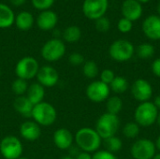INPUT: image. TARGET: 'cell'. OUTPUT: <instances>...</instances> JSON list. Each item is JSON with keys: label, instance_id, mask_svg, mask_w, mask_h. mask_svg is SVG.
<instances>
[{"label": "cell", "instance_id": "obj_35", "mask_svg": "<svg viewBox=\"0 0 160 159\" xmlns=\"http://www.w3.org/2000/svg\"><path fill=\"white\" fill-rule=\"evenodd\" d=\"M68 62L72 66H81V65H83L85 61H84L83 55L81 54L80 52H72L68 56Z\"/></svg>", "mask_w": 160, "mask_h": 159}, {"label": "cell", "instance_id": "obj_23", "mask_svg": "<svg viewBox=\"0 0 160 159\" xmlns=\"http://www.w3.org/2000/svg\"><path fill=\"white\" fill-rule=\"evenodd\" d=\"M62 37L64 41L68 43H75L81 39L82 30L77 25H69L63 31Z\"/></svg>", "mask_w": 160, "mask_h": 159}, {"label": "cell", "instance_id": "obj_41", "mask_svg": "<svg viewBox=\"0 0 160 159\" xmlns=\"http://www.w3.org/2000/svg\"><path fill=\"white\" fill-rule=\"evenodd\" d=\"M155 145H156L157 150H158L160 152V135L158 137V139H157V141H156V142H155Z\"/></svg>", "mask_w": 160, "mask_h": 159}, {"label": "cell", "instance_id": "obj_4", "mask_svg": "<svg viewBox=\"0 0 160 159\" xmlns=\"http://www.w3.org/2000/svg\"><path fill=\"white\" fill-rule=\"evenodd\" d=\"M120 127V120L117 115L103 113L96 123V131L102 140L115 136Z\"/></svg>", "mask_w": 160, "mask_h": 159}, {"label": "cell", "instance_id": "obj_33", "mask_svg": "<svg viewBox=\"0 0 160 159\" xmlns=\"http://www.w3.org/2000/svg\"><path fill=\"white\" fill-rule=\"evenodd\" d=\"M99 77H100V80H99V81H101L102 82H104V83L110 85V84L112 83V82L114 80L115 74H114V72H113L112 69L107 68V69H104V70L101 71Z\"/></svg>", "mask_w": 160, "mask_h": 159}, {"label": "cell", "instance_id": "obj_27", "mask_svg": "<svg viewBox=\"0 0 160 159\" xmlns=\"http://www.w3.org/2000/svg\"><path fill=\"white\" fill-rule=\"evenodd\" d=\"M104 146H105L106 151L114 154V153L119 152L122 149L123 142L118 137L112 136V137H110V138L104 140Z\"/></svg>", "mask_w": 160, "mask_h": 159}, {"label": "cell", "instance_id": "obj_6", "mask_svg": "<svg viewBox=\"0 0 160 159\" xmlns=\"http://www.w3.org/2000/svg\"><path fill=\"white\" fill-rule=\"evenodd\" d=\"M39 70L38 60L32 56H24L20 59L15 66V74L17 78L25 81L32 80L37 77Z\"/></svg>", "mask_w": 160, "mask_h": 159}, {"label": "cell", "instance_id": "obj_3", "mask_svg": "<svg viewBox=\"0 0 160 159\" xmlns=\"http://www.w3.org/2000/svg\"><path fill=\"white\" fill-rule=\"evenodd\" d=\"M158 110L153 102L146 101L141 103L135 110L134 119L140 127H151L157 122Z\"/></svg>", "mask_w": 160, "mask_h": 159}, {"label": "cell", "instance_id": "obj_12", "mask_svg": "<svg viewBox=\"0 0 160 159\" xmlns=\"http://www.w3.org/2000/svg\"><path fill=\"white\" fill-rule=\"evenodd\" d=\"M133 97L141 103L149 101L153 96V87L151 83L144 79L136 80L131 86Z\"/></svg>", "mask_w": 160, "mask_h": 159}, {"label": "cell", "instance_id": "obj_14", "mask_svg": "<svg viewBox=\"0 0 160 159\" xmlns=\"http://www.w3.org/2000/svg\"><path fill=\"white\" fill-rule=\"evenodd\" d=\"M38 27L42 31H51L53 30L58 22L57 14L51 9L40 11L36 19Z\"/></svg>", "mask_w": 160, "mask_h": 159}, {"label": "cell", "instance_id": "obj_34", "mask_svg": "<svg viewBox=\"0 0 160 159\" xmlns=\"http://www.w3.org/2000/svg\"><path fill=\"white\" fill-rule=\"evenodd\" d=\"M132 22L126 19V18H122L119 20L118 22V24H117V27H118V30L121 32V33H128L131 31L132 29Z\"/></svg>", "mask_w": 160, "mask_h": 159}, {"label": "cell", "instance_id": "obj_32", "mask_svg": "<svg viewBox=\"0 0 160 159\" xmlns=\"http://www.w3.org/2000/svg\"><path fill=\"white\" fill-rule=\"evenodd\" d=\"M95 25H96V28H97L98 31H99V32H107L110 29L111 22H110L108 18L103 16V17L96 20Z\"/></svg>", "mask_w": 160, "mask_h": 159}, {"label": "cell", "instance_id": "obj_2", "mask_svg": "<svg viewBox=\"0 0 160 159\" xmlns=\"http://www.w3.org/2000/svg\"><path fill=\"white\" fill-rule=\"evenodd\" d=\"M31 117L38 125L50 127L53 125L57 118L55 108L49 102L42 101L33 107Z\"/></svg>", "mask_w": 160, "mask_h": 159}, {"label": "cell", "instance_id": "obj_40", "mask_svg": "<svg viewBox=\"0 0 160 159\" xmlns=\"http://www.w3.org/2000/svg\"><path fill=\"white\" fill-rule=\"evenodd\" d=\"M154 104H155V106L158 108V110L160 111V95H158V96H157V97H156L155 101H154Z\"/></svg>", "mask_w": 160, "mask_h": 159}, {"label": "cell", "instance_id": "obj_25", "mask_svg": "<svg viewBox=\"0 0 160 159\" xmlns=\"http://www.w3.org/2000/svg\"><path fill=\"white\" fill-rule=\"evenodd\" d=\"M110 89L115 94H123L128 89V82L121 76H115L114 80L109 85Z\"/></svg>", "mask_w": 160, "mask_h": 159}, {"label": "cell", "instance_id": "obj_31", "mask_svg": "<svg viewBox=\"0 0 160 159\" xmlns=\"http://www.w3.org/2000/svg\"><path fill=\"white\" fill-rule=\"evenodd\" d=\"M54 1L55 0H31V3L36 9L44 11L50 9L53 6Z\"/></svg>", "mask_w": 160, "mask_h": 159}, {"label": "cell", "instance_id": "obj_15", "mask_svg": "<svg viewBox=\"0 0 160 159\" xmlns=\"http://www.w3.org/2000/svg\"><path fill=\"white\" fill-rule=\"evenodd\" d=\"M142 31L144 35L152 40L160 39V17L150 15L142 22Z\"/></svg>", "mask_w": 160, "mask_h": 159}, {"label": "cell", "instance_id": "obj_37", "mask_svg": "<svg viewBox=\"0 0 160 159\" xmlns=\"http://www.w3.org/2000/svg\"><path fill=\"white\" fill-rule=\"evenodd\" d=\"M152 71L157 77L160 78V58L156 59L153 62V64H152Z\"/></svg>", "mask_w": 160, "mask_h": 159}, {"label": "cell", "instance_id": "obj_43", "mask_svg": "<svg viewBox=\"0 0 160 159\" xmlns=\"http://www.w3.org/2000/svg\"><path fill=\"white\" fill-rule=\"evenodd\" d=\"M157 123H158V127H160V112L158 113V119H157Z\"/></svg>", "mask_w": 160, "mask_h": 159}, {"label": "cell", "instance_id": "obj_26", "mask_svg": "<svg viewBox=\"0 0 160 159\" xmlns=\"http://www.w3.org/2000/svg\"><path fill=\"white\" fill-rule=\"evenodd\" d=\"M82 73L87 79H95L98 77L99 70L97 63L93 60L85 61L82 65Z\"/></svg>", "mask_w": 160, "mask_h": 159}, {"label": "cell", "instance_id": "obj_7", "mask_svg": "<svg viewBox=\"0 0 160 159\" xmlns=\"http://www.w3.org/2000/svg\"><path fill=\"white\" fill-rule=\"evenodd\" d=\"M135 49L131 42L126 39H118L112 43L109 49V54L112 59L117 62L128 61L134 54Z\"/></svg>", "mask_w": 160, "mask_h": 159}, {"label": "cell", "instance_id": "obj_36", "mask_svg": "<svg viewBox=\"0 0 160 159\" xmlns=\"http://www.w3.org/2000/svg\"><path fill=\"white\" fill-rule=\"evenodd\" d=\"M92 159H117L114 154L110 153L106 150H98L94 153Z\"/></svg>", "mask_w": 160, "mask_h": 159}, {"label": "cell", "instance_id": "obj_28", "mask_svg": "<svg viewBox=\"0 0 160 159\" xmlns=\"http://www.w3.org/2000/svg\"><path fill=\"white\" fill-rule=\"evenodd\" d=\"M28 86H29V84H28L27 81L17 78L11 83V91L17 97L25 96L27 89H28Z\"/></svg>", "mask_w": 160, "mask_h": 159}, {"label": "cell", "instance_id": "obj_21", "mask_svg": "<svg viewBox=\"0 0 160 159\" xmlns=\"http://www.w3.org/2000/svg\"><path fill=\"white\" fill-rule=\"evenodd\" d=\"M14 110L21 115L24 117H31L32 110L34 105L28 100L25 96L17 97L13 102Z\"/></svg>", "mask_w": 160, "mask_h": 159}, {"label": "cell", "instance_id": "obj_46", "mask_svg": "<svg viewBox=\"0 0 160 159\" xmlns=\"http://www.w3.org/2000/svg\"><path fill=\"white\" fill-rule=\"evenodd\" d=\"M158 12L160 14V1L159 3H158Z\"/></svg>", "mask_w": 160, "mask_h": 159}, {"label": "cell", "instance_id": "obj_29", "mask_svg": "<svg viewBox=\"0 0 160 159\" xmlns=\"http://www.w3.org/2000/svg\"><path fill=\"white\" fill-rule=\"evenodd\" d=\"M137 55L142 59H148L151 58L155 53V48L150 43H142L139 45L136 50Z\"/></svg>", "mask_w": 160, "mask_h": 159}, {"label": "cell", "instance_id": "obj_44", "mask_svg": "<svg viewBox=\"0 0 160 159\" xmlns=\"http://www.w3.org/2000/svg\"><path fill=\"white\" fill-rule=\"evenodd\" d=\"M153 159H160V153L159 154H156V156L153 157Z\"/></svg>", "mask_w": 160, "mask_h": 159}, {"label": "cell", "instance_id": "obj_13", "mask_svg": "<svg viewBox=\"0 0 160 159\" xmlns=\"http://www.w3.org/2000/svg\"><path fill=\"white\" fill-rule=\"evenodd\" d=\"M38 82L45 88H51L55 86L59 82V73L52 66L46 65L39 67L38 75L36 77Z\"/></svg>", "mask_w": 160, "mask_h": 159}, {"label": "cell", "instance_id": "obj_45", "mask_svg": "<svg viewBox=\"0 0 160 159\" xmlns=\"http://www.w3.org/2000/svg\"><path fill=\"white\" fill-rule=\"evenodd\" d=\"M139 3H147V2H149L150 0H137Z\"/></svg>", "mask_w": 160, "mask_h": 159}, {"label": "cell", "instance_id": "obj_9", "mask_svg": "<svg viewBox=\"0 0 160 159\" xmlns=\"http://www.w3.org/2000/svg\"><path fill=\"white\" fill-rule=\"evenodd\" d=\"M156 152L155 142L149 139H140L131 146V156L134 159H153Z\"/></svg>", "mask_w": 160, "mask_h": 159}, {"label": "cell", "instance_id": "obj_38", "mask_svg": "<svg viewBox=\"0 0 160 159\" xmlns=\"http://www.w3.org/2000/svg\"><path fill=\"white\" fill-rule=\"evenodd\" d=\"M75 159H92V156L91 154L89 153H86V152H81L79 153L75 157Z\"/></svg>", "mask_w": 160, "mask_h": 159}, {"label": "cell", "instance_id": "obj_39", "mask_svg": "<svg viewBox=\"0 0 160 159\" xmlns=\"http://www.w3.org/2000/svg\"><path fill=\"white\" fill-rule=\"evenodd\" d=\"M9 1L11 5H13L14 7H21L26 2V0H9Z\"/></svg>", "mask_w": 160, "mask_h": 159}, {"label": "cell", "instance_id": "obj_10", "mask_svg": "<svg viewBox=\"0 0 160 159\" xmlns=\"http://www.w3.org/2000/svg\"><path fill=\"white\" fill-rule=\"evenodd\" d=\"M110 86L101 81H94L86 87V97L89 100L95 103L106 101L110 97Z\"/></svg>", "mask_w": 160, "mask_h": 159}, {"label": "cell", "instance_id": "obj_17", "mask_svg": "<svg viewBox=\"0 0 160 159\" xmlns=\"http://www.w3.org/2000/svg\"><path fill=\"white\" fill-rule=\"evenodd\" d=\"M52 139L54 145L60 150H68L74 142V136L68 129L65 127L55 130Z\"/></svg>", "mask_w": 160, "mask_h": 159}, {"label": "cell", "instance_id": "obj_30", "mask_svg": "<svg viewBox=\"0 0 160 159\" xmlns=\"http://www.w3.org/2000/svg\"><path fill=\"white\" fill-rule=\"evenodd\" d=\"M123 133L128 139H135L140 134V126L136 122H129L125 125Z\"/></svg>", "mask_w": 160, "mask_h": 159}, {"label": "cell", "instance_id": "obj_22", "mask_svg": "<svg viewBox=\"0 0 160 159\" xmlns=\"http://www.w3.org/2000/svg\"><path fill=\"white\" fill-rule=\"evenodd\" d=\"M15 22V14L11 7L7 4L0 3V28L10 27Z\"/></svg>", "mask_w": 160, "mask_h": 159}, {"label": "cell", "instance_id": "obj_47", "mask_svg": "<svg viewBox=\"0 0 160 159\" xmlns=\"http://www.w3.org/2000/svg\"><path fill=\"white\" fill-rule=\"evenodd\" d=\"M18 159H28V158H26V157H19Z\"/></svg>", "mask_w": 160, "mask_h": 159}, {"label": "cell", "instance_id": "obj_18", "mask_svg": "<svg viewBox=\"0 0 160 159\" xmlns=\"http://www.w3.org/2000/svg\"><path fill=\"white\" fill-rule=\"evenodd\" d=\"M122 14L124 18L135 22L142 14V7L137 0H125L122 4Z\"/></svg>", "mask_w": 160, "mask_h": 159}, {"label": "cell", "instance_id": "obj_48", "mask_svg": "<svg viewBox=\"0 0 160 159\" xmlns=\"http://www.w3.org/2000/svg\"><path fill=\"white\" fill-rule=\"evenodd\" d=\"M0 78H1V71H0Z\"/></svg>", "mask_w": 160, "mask_h": 159}, {"label": "cell", "instance_id": "obj_16", "mask_svg": "<svg viewBox=\"0 0 160 159\" xmlns=\"http://www.w3.org/2000/svg\"><path fill=\"white\" fill-rule=\"evenodd\" d=\"M19 132L22 139L29 142L37 141L41 135L40 126L38 125L35 121H25L21 124Z\"/></svg>", "mask_w": 160, "mask_h": 159}, {"label": "cell", "instance_id": "obj_24", "mask_svg": "<svg viewBox=\"0 0 160 159\" xmlns=\"http://www.w3.org/2000/svg\"><path fill=\"white\" fill-rule=\"evenodd\" d=\"M106 109L108 113L117 115L123 109V100L117 96L111 97L106 100Z\"/></svg>", "mask_w": 160, "mask_h": 159}, {"label": "cell", "instance_id": "obj_11", "mask_svg": "<svg viewBox=\"0 0 160 159\" xmlns=\"http://www.w3.org/2000/svg\"><path fill=\"white\" fill-rule=\"evenodd\" d=\"M108 0H84L82 12L89 20H98L104 16L108 9Z\"/></svg>", "mask_w": 160, "mask_h": 159}, {"label": "cell", "instance_id": "obj_20", "mask_svg": "<svg viewBox=\"0 0 160 159\" xmlns=\"http://www.w3.org/2000/svg\"><path fill=\"white\" fill-rule=\"evenodd\" d=\"M35 19L32 13L26 10H22L19 12L15 16V22L14 23L16 24L17 28L22 31H27L30 30L33 27Z\"/></svg>", "mask_w": 160, "mask_h": 159}, {"label": "cell", "instance_id": "obj_42", "mask_svg": "<svg viewBox=\"0 0 160 159\" xmlns=\"http://www.w3.org/2000/svg\"><path fill=\"white\" fill-rule=\"evenodd\" d=\"M62 159H75L73 157H71V156H66V157H62Z\"/></svg>", "mask_w": 160, "mask_h": 159}, {"label": "cell", "instance_id": "obj_19", "mask_svg": "<svg viewBox=\"0 0 160 159\" xmlns=\"http://www.w3.org/2000/svg\"><path fill=\"white\" fill-rule=\"evenodd\" d=\"M25 97L35 106L43 101L45 97V87H43L38 82H33L28 86Z\"/></svg>", "mask_w": 160, "mask_h": 159}, {"label": "cell", "instance_id": "obj_1", "mask_svg": "<svg viewBox=\"0 0 160 159\" xmlns=\"http://www.w3.org/2000/svg\"><path fill=\"white\" fill-rule=\"evenodd\" d=\"M75 142L82 152L95 153L101 146L102 139L99 137L96 129L91 127H82L75 134Z\"/></svg>", "mask_w": 160, "mask_h": 159}, {"label": "cell", "instance_id": "obj_8", "mask_svg": "<svg viewBox=\"0 0 160 159\" xmlns=\"http://www.w3.org/2000/svg\"><path fill=\"white\" fill-rule=\"evenodd\" d=\"M21 141L12 135L4 137L0 142V154L5 159H18L22 155Z\"/></svg>", "mask_w": 160, "mask_h": 159}, {"label": "cell", "instance_id": "obj_5", "mask_svg": "<svg viewBox=\"0 0 160 159\" xmlns=\"http://www.w3.org/2000/svg\"><path fill=\"white\" fill-rule=\"evenodd\" d=\"M66 50L67 48L65 42L58 37H53L43 44L40 50V54L45 61L53 63L64 57Z\"/></svg>", "mask_w": 160, "mask_h": 159}]
</instances>
